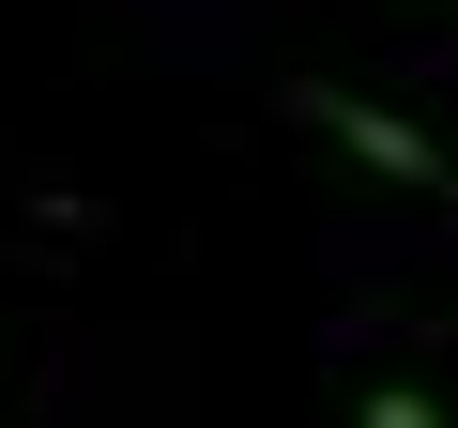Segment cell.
<instances>
[{"instance_id":"1","label":"cell","mask_w":458,"mask_h":428,"mask_svg":"<svg viewBox=\"0 0 458 428\" xmlns=\"http://www.w3.org/2000/svg\"><path fill=\"white\" fill-rule=\"evenodd\" d=\"M291 107H306V123H321L352 168H382V184H412V199H443V214H458V153H443L412 107H382V92H352V77H306Z\"/></svg>"},{"instance_id":"2","label":"cell","mask_w":458,"mask_h":428,"mask_svg":"<svg viewBox=\"0 0 458 428\" xmlns=\"http://www.w3.org/2000/svg\"><path fill=\"white\" fill-rule=\"evenodd\" d=\"M352 428H458V413H443L428 382H367V398H352Z\"/></svg>"}]
</instances>
